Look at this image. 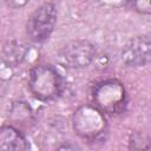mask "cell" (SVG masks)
<instances>
[{
	"label": "cell",
	"mask_w": 151,
	"mask_h": 151,
	"mask_svg": "<svg viewBox=\"0 0 151 151\" xmlns=\"http://www.w3.org/2000/svg\"><path fill=\"white\" fill-rule=\"evenodd\" d=\"M63 78L51 65H37L28 76V88L31 93L41 101L58 98L63 92Z\"/></svg>",
	"instance_id": "6da1fadb"
},
{
	"label": "cell",
	"mask_w": 151,
	"mask_h": 151,
	"mask_svg": "<svg viewBox=\"0 0 151 151\" xmlns=\"http://www.w3.org/2000/svg\"><path fill=\"white\" fill-rule=\"evenodd\" d=\"M123 64L127 67H140L151 63V33L131 38L120 53Z\"/></svg>",
	"instance_id": "8992f818"
},
{
	"label": "cell",
	"mask_w": 151,
	"mask_h": 151,
	"mask_svg": "<svg viewBox=\"0 0 151 151\" xmlns=\"http://www.w3.org/2000/svg\"><path fill=\"white\" fill-rule=\"evenodd\" d=\"M136 12L142 14H151V0H131Z\"/></svg>",
	"instance_id": "9c48e42d"
},
{
	"label": "cell",
	"mask_w": 151,
	"mask_h": 151,
	"mask_svg": "<svg viewBox=\"0 0 151 151\" xmlns=\"http://www.w3.org/2000/svg\"><path fill=\"white\" fill-rule=\"evenodd\" d=\"M27 52L28 48L26 45L18 41H8L2 47L1 58L8 67H15L26 58Z\"/></svg>",
	"instance_id": "ba28073f"
},
{
	"label": "cell",
	"mask_w": 151,
	"mask_h": 151,
	"mask_svg": "<svg viewBox=\"0 0 151 151\" xmlns=\"http://www.w3.org/2000/svg\"><path fill=\"white\" fill-rule=\"evenodd\" d=\"M29 0H5L6 5L11 8H21L28 4Z\"/></svg>",
	"instance_id": "30bf717a"
},
{
	"label": "cell",
	"mask_w": 151,
	"mask_h": 151,
	"mask_svg": "<svg viewBox=\"0 0 151 151\" xmlns=\"http://www.w3.org/2000/svg\"><path fill=\"white\" fill-rule=\"evenodd\" d=\"M57 24V8L52 2L40 5L26 22V33L31 41L44 42L52 34Z\"/></svg>",
	"instance_id": "3957f363"
},
{
	"label": "cell",
	"mask_w": 151,
	"mask_h": 151,
	"mask_svg": "<svg viewBox=\"0 0 151 151\" xmlns=\"http://www.w3.org/2000/svg\"><path fill=\"white\" fill-rule=\"evenodd\" d=\"M97 51L87 40H73L64 45L57 53V61L65 68L78 70L87 67L96 58Z\"/></svg>",
	"instance_id": "277c9868"
},
{
	"label": "cell",
	"mask_w": 151,
	"mask_h": 151,
	"mask_svg": "<svg viewBox=\"0 0 151 151\" xmlns=\"http://www.w3.org/2000/svg\"><path fill=\"white\" fill-rule=\"evenodd\" d=\"M73 129L83 138L96 139L106 129L104 112L94 105H84L73 114Z\"/></svg>",
	"instance_id": "5b68a950"
},
{
	"label": "cell",
	"mask_w": 151,
	"mask_h": 151,
	"mask_svg": "<svg viewBox=\"0 0 151 151\" xmlns=\"http://www.w3.org/2000/svg\"><path fill=\"white\" fill-rule=\"evenodd\" d=\"M29 147L25 136L12 125H2L0 129L1 151H24Z\"/></svg>",
	"instance_id": "52a82bcc"
},
{
	"label": "cell",
	"mask_w": 151,
	"mask_h": 151,
	"mask_svg": "<svg viewBox=\"0 0 151 151\" xmlns=\"http://www.w3.org/2000/svg\"><path fill=\"white\" fill-rule=\"evenodd\" d=\"M93 105L107 114H118L126 105V92L123 84L109 79L96 85L92 92Z\"/></svg>",
	"instance_id": "7a4b0ae2"
}]
</instances>
